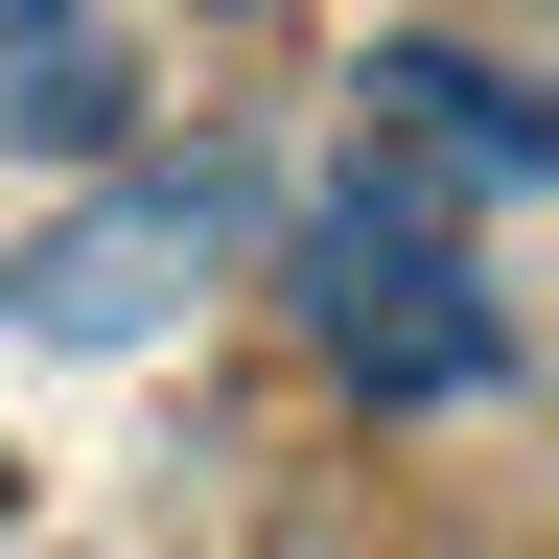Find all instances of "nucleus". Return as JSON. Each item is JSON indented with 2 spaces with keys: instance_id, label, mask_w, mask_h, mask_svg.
Wrapping results in <instances>:
<instances>
[{
  "instance_id": "nucleus-1",
  "label": "nucleus",
  "mask_w": 559,
  "mask_h": 559,
  "mask_svg": "<svg viewBox=\"0 0 559 559\" xmlns=\"http://www.w3.org/2000/svg\"><path fill=\"white\" fill-rule=\"evenodd\" d=\"M304 349H326L349 396H396V419H419V396H489V373H513V304L443 257V210H419V187L349 164V187H326V234H304Z\"/></svg>"
},
{
  "instance_id": "nucleus-4",
  "label": "nucleus",
  "mask_w": 559,
  "mask_h": 559,
  "mask_svg": "<svg viewBox=\"0 0 559 559\" xmlns=\"http://www.w3.org/2000/svg\"><path fill=\"white\" fill-rule=\"evenodd\" d=\"M0 513H24V466H0Z\"/></svg>"
},
{
  "instance_id": "nucleus-3",
  "label": "nucleus",
  "mask_w": 559,
  "mask_h": 559,
  "mask_svg": "<svg viewBox=\"0 0 559 559\" xmlns=\"http://www.w3.org/2000/svg\"><path fill=\"white\" fill-rule=\"evenodd\" d=\"M349 94H373V117H349L373 187H466V210H489V187H559V94H513L489 47H373Z\"/></svg>"
},
{
  "instance_id": "nucleus-2",
  "label": "nucleus",
  "mask_w": 559,
  "mask_h": 559,
  "mask_svg": "<svg viewBox=\"0 0 559 559\" xmlns=\"http://www.w3.org/2000/svg\"><path fill=\"white\" fill-rule=\"evenodd\" d=\"M210 234H234V187H210V164H117L94 210H47V234L0 257V304H24L47 349H140V326L210 280Z\"/></svg>"
}]
</instances>
